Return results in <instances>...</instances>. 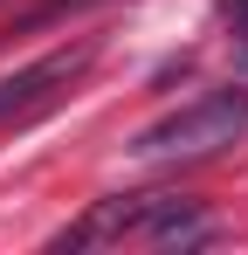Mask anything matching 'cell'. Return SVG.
<instances>
[{
  "instance_id": "cell-1",
  "label": "cell",
  "mask_w": 248,
  "mask_h": 255,
  "mask_svg": "<svg viewBox=\"0 0 248 255\" xmlns=\"http://www.w3.org/2000/svg\"><path fill=\"white\" fill-rule=\"evenodd\" d=\"M242 131H248V90H214L200 104H186V111H172L159 125H145L131 138V152H138V159H207V152L235 145Z\"/></svg>"
},
{
  "instance_id": "cell-2",
  "label": "cell",
  "mask_w": 248,
  "mask_h": 255,
  "mask_svg": "<svg viewBox=\"0 0 248 255\" xmlns=\"http://www.w3.org/2000/svg\"><path fill=\"white\" fill-rule=\"evenodd\" d=\"M83 62H90V42H76V48H55V55L28 62L21 76H0V125H21V118H35L48 97H62V90L83 76Z\"/></svg>"
},
{
  "instance_id": "cell-3",
  "label": "cell",
  "mask_w": 248,
  "mask_h": 255,
  "mask_svg": "<svg viewBox=\"0 0 248 255\" xmlns=\"http://www.w3.org/2000/svg\"><path fill=\"white\" fill-rule=\"evenodd\" d=\"M221 14H228L235 28H248V0H221Z\"/></svg>"
}]
</instances>
